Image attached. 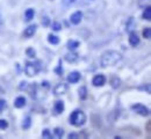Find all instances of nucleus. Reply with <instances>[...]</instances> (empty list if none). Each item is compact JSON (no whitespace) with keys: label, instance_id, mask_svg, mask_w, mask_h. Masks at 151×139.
<instances>
[{"label":"nucleus","instance_id":"nucleus-1","mask_svg":"<svg viewBox=\"0 0 151 139\" xmlns=\"http://www.w3.org/2000/svg\"><path fill=\"white\" fill-rule=\"evenodd\" d=\"M122 59V56L120 52L115 51V50H108L105 51L101 57H100V64L102 67H108V66H114L115 64H117L120 60Z\"/></svg>","mask_w":151,"mask_h":139},{"label":"nucleus","instance_id":"nucleus-2","mask_svg":"<svg viewBox=\"0 0 151 139\" xmlns=\"http://www.w3.org/2000/svg\"><path fill=\"white\" fill-rule=\"evenodd\" d=\"M85 123H86V115L84 114V111L79 109L72 111V114L70 115V124L75 126H83Z\"/></svg>","mask_w":151,"mask_h":139},{"label":"nucleus","instance_id":"nucleus-3","mask_svg":"<svg viewBox=\"0 0 151 139\" xmlns=\"http://www.w3.org/2000/svg\"><path fill=\"white\" fill-rule=\"evenodd\" d=\"M40 71L38 63H27L24 66V72L28 77H34L36 76Z\"/></svg>","mask_w":151,"mask_h":139},{"label":"nucleus","instance_id":"nucleus-4","mask_svg":"<svg viewBox=\"0 0 151 139\" xmlns=\"http://www.w3.org/2000/svg\"><path fill=\"white\" fill-rule=\"evenodd\" d=\"M132 109L136 113V114H138V115H141V116H144V117L149 116V114H150L149 108H148V107H145L144 104H141V103L132 104Z\"/></svg>","mask_w":151,"mask_h":139},{"label":"nucleus","instance_id":"nucleus-5","mask_svg":"<svg viewBox=\"0 0 151 139\" xmlns=\"http://www.w3.org/2000/svg\"><path fill=\"white\" fill-rule=\"evenodd\" d=\"M106 81H107V79L104 74H96L92 79V83H93L94 87H102L106 83Z\"/></svg>","mask_w":151,"mask_h":139},{"label":"nucleus","instance_id":"nucleus-6","mask_svg":"<svg viewBox=\"0 0 151 139\" xmlns=\"http://www.w3.org/2000/svg\"><path fill=\"white\" fill-rule=\"evenodd\" d=\"M66 91H68V85L62 82V83H58V85L55 86V88H54V94H55V95H62V94H65Z\"/></svg>","mask_w":151,"mask_h":139},{"label":"nucleus","instance_id":"nucleus-7","mask_svg":"<svg viewBox=\"0 0 151 139\" xmlns=\"http://www.w3.org/2000/svg\"><path fill=\"white\" fill-rule=\"evenodd\" d=\"M36 29H37V26H36V24H32V26L27 27V28L24 29V31H23L24 37H27V38L33 37V36H34V34L36 33Z\"/></svg>","mask_w":151,"mask_h":139},{"label":"nucleus","instance_id":"nucleus-8","mask_svg":"<svg viewBox=\"0 0 151 139\" xmlns=\"http://www.w3.org/2000/svg\"><path fill=\"white\" fill-rule=\"evenodd\" d=\"M81 20H83V13H81L80 11L75 12V13L71 15V18H70V21H71L72 24H79V23L81 22Z\"/></svg>","mask_w":151,"mask_h":139},{"label":"nucleus","instance_id":"nucleus-9","mask_svg":"<svg viewBox=\"0 0 151 139\" xmlns=\"http://www.w3.org/2000/svg\"><path fill=\"white\" fill-rule=\"evenodd\" d=\"M64 109H65V104H64V101H60V100H58L55 102V105H54V110H55V114L56 115H59V114H62L63 111H64Z\"/></svg>","mask_w":151,"mask_h":139},{"label":"nucleus","instance_id":"nucleus-10","mask_svg":"<svg viewBox=\"0 0 151 139\" xmlns=\"http://www.w3.org/2000/svg\"><path fill=\"white\" fill-rule=\"evenodd\" d=\"M79 80H80V73L77 72V71L71 72V73L68 76V81H69L70 83H77Z\"/></svg>","mask_w":151,"mask_h":139},{"label":"nucleus","instance_id":"nucleus-11","mask_svg":"<svg viewBox=\"0 0 151 139\" xmlns=\"http://www.w3.org/2000/svg\"><path fill=\"white\" fill-rule=\"evenodd\" d=\"M129 44L132 45V46H137L138 44H139V37H138V35L136 34V33H130L129 34Z\"/></svg>","mask_w":151,"mask_h":139},{"label":"nucleus","instance_id":"nucleus-12","mask_svg":"<svg viewBox=\"0 0 151 139\" xmlns=\"http://www.w3.org/2000/svg\"><path fill=\"white\" fill-rule=\"evenodd\" d=\"M65 60L68 63H77L79 60V55L76 52H69L65 55Z\"/></svg>","mask_w":151,"mask_h":139},{"label":"nucleus","instance_id":"nucleus-13","mask_svg":"<svg viewBox=\"0 0 151 139\" xmlns=\"http://www.w3.org/2000/svg\"><path fill=\"white\" fill-rule=\"evenodd\" d=\"M34 15H35V11L33 8H28L26 12H24V20L26 21H30L34 19Z\"/></svg>","mask_w":151,"mask_h":139},{"label":"nucleus","instance_id":"nucleus-14","mask_svg":"<svg viewBox=\"0 0 151 139\" xmlns=\"http://www.w3.org/2000/svg\"><path fill=\"white\" fill-rule=\"evenodd\" d=\"M14 105H15V108H22V107H24L26 105V99L23 96L17 98L15 101H14Z\"/></svg>","mask_w":151,"mask_h":139},{"label":"nucleus","instance_id":"nucleus-15","mask_svg":"<svg viewBox=\"0 0 151 139\" xmlns=\"http://www.w3.org/2000/svg\"><path fill=\"white\" fill-rule=\"evenodd\" d=\"M48 42L52 45H57L59 43V37L56 36V35H52V34H49L48 35Z\"/></svg>","mask_w":151,"mask_h":139},{"label":"nucleus","instance_id":"nucleus-16","mask_svg":"<svg viewBox=\"0 0 151 139\" xmlns=\"http://www.w3.org/2000/svg\"><path fill=\"white\" fill-rule=\"evenodd\" d=\"M66 46H68L69 50H75V49H77V48L79 46V42H78V41H75V40H70L69 42H68Z\"/></svg>","mask_w":151,"mask_h":139},{"label":"nucleus","instance_id":"nucleus-17","mask_svg":"<svg viewBox=\"0 0 151 139\" xmlns=\"http://www.w3.org/2000/svg\"><path fill=\"white\" fill-rule=\"evenodd\" d=\"M143 19L147 21L151 20V8L149 6L144 7V12H143Z\"/></svg>","mask_w":151,"mask_h":139},{"label":"nucleus","instance_id":"nucleus-18","mask_svg":"<svg viewBox=\"0 0 151 139\" xmlns=\"http://www.w3.org/2000/svg\"><path fill=\"white\" fill-rule=\"evenodd\" d=\"M30 125H32V118H30L29 116H27L26 118L23 119V123H22V129H23V130H28V129L30 128Z\"/></svg>","mask_w":151,"mask_h":139},{"label":"nucleus","instance_id":"nucleus-19","mask_svg":"<svg viewBox=\"0 0 151 139\" xmlns=\"http://www.w3.org/2000/svg\"><path fill=\"white\" fill-rule=\"evenodd\" d=\"M111 85H112L113 88H119V87L121 86V80H120V78L113 77V78L111 79Z\"/></svg>","mask_w":151,"mask_h":139},{"label":"nucleus","instance_id":"nucleus-20","mask_svg":"<svg viewBox=\"0 0 151 139\" xmlns=\"http://www.w3.org/2000/svg\"><path fill=\"white\" fill-rule=\"evenodd\" d=\"M79 98L80 100H85L87 98V88L86 87H80L79 88Z\"/></svg>","mask_w":151,"mask_h":139},{"label":"nucleus","instance_id":"nucleus-21","mask_svg":"<svg viewBox=\"0 0 151 139\" xmlns=\"http://www.w3.org/2000/svg\"><path fill=\"white\" fill-rule=\"evenodd\" d=\"M26 53H27V56H28L29 58H35V56H36V51H35L33 48H28V49L26 50Z\"/></svg>","mask_w":151,"mask_h":139},{"label":"nucleus","instance_id":"nucleus-22","mask_svg":"<svg viewBox=\"0 0 151 139\" xmlns=\"http://www.w3.org/2000/svg\"><path fill=\"white\" fill-rule=\"evenodd\" d=\"M143 37L144 38H147V40H149L151 37V29L150 27H147L144 30H143Z\"/></svg>","mask_w":151,"mask_h":139},{"label":"nucleus","instance_id":"nucleus-23","mask_svg":"<svg viewBox=\"0 0 151 139\" xmlns=\"http://www.w3.org/2000/svg\"><path fill=\"white\" fill-rule=\"evenodd\" d=\"M42 137H43V138H47V139H51L52 138V135L50 133V131H49L48 129H44V130L42 131Z\"/></svg>","mask_w":151,"mask_h":139},{"label":"nucleus","instance_id":"nucleus-24","mask_svg":"<svg viewBox=\"0 0 151 139\" xmlns=\"http://www.w3.org/2000/svg\"><path fill=\"white\" fill-rule=\"evenodd\" d=\"M55 136L58 137V138H62L64 136V130L62 128H56L55 129Z\"/></svg>","mask_w":151,"mask_h":139},{"label":"nucleus","instance_id":"nucleus-25","mask_svg":"<svg viewBox=\"0 0 151 139\" xmlns=\"http://www.w3.org/2000/svg\"><path fill=\"white\" fill-rule=\"evenodd\" d=\"M55 73L58 74V76H62V74H63V66H62V61H60V60H59L58 66L55 68Z\"/></svg>","mask_w":151,"mask_h":139},{"label":"nucleus","instance_id":"nucleus-26","mask_svg":"<svg viewBox=\"0 0 151 139\" xmlns=\"http://www.w3.org/2000/svg\"><path fill=\"white\" fill-rule=\"evenodd\" d=\"M8 128V122L6 119H0V130H6Z\"/></svg>","mask_w":151,"mask_h":139},{"label":"nucleus","instance_id":"nucleus-27","mask_svg":"<svg viewBox=\"0 0 151 139\" xmlns=\"http://www.w3.org/2000/svg\"><path fill=\"white\" fill-rule=\"evenodd\" d=\"M51 27H52V30H55V31H58V30H60V28H62V24H60L59 22H54V23L51 24Z\"/></svg>","mask_w":151,"mask_h":139},{"label":"nucleus","instance_id":"nucleus-28","mask_svg":"<svg viewBox=\"0 0 151 139\" xmlns=\"http://www.w3.org/2000/svg\"><path fill=\"white\" fill-rule=\"evenodd\" d=\"M5 108H6V101L2 99H0V114L4 111Z\"/></svg>","mask_w":151,"mask_h":139},{"label":"nucleus","instance_id":"nucleus-29","mask_svg":"<svg viewBox=\"0 0 151 139\" xmlns=\"http://www.w3.org/2000/svg\"><path fill=\"white\" fill-rule=\"evenodd\" d=\"M76 0H62V4L64 6H71L72 4H75Z\"/></svg>","mask_w":151,"mask_h":139},{"label":"nucleus","instance_id":"nucleus-30","mask_svg":"<svg viewBox=\"0 0 151 139\" xmlns=\"http://www.w3.org/2000/svg\"><path fill=\"white\" fill-rule=\"evenodd\" d=\"M29 92H30V95L32 96H35V94H36V85L35 83L30 86V91Z\"/></svg>","mask_w":151,"mask_h":139},{"label":"nucleus","instance_id":"nucleus-31","mask_svg":"<svg viewBox=\"0 0 151 139\" xmlns=\"http://www.w3.org/2000/svg\"><path fill=\"white\" fill-rule=\"evenodd\" d=\"M42 24L44 26V27H47L48 24H49V18H43V20H42Z\"/></svg>","mask_w":151,"mask_h":139},{"label":"nucleus","instance_id":"nucleus-32","mask_svg":"<svg viewBox=\"0 0 151 139\" xmlns=\"http://www.w3.org/2000/svg\"><path fill=\"white\" fill-rule=\"evenodd\" d=\"M27 86H28V83H27L26 81H22V82H21V85H20V89H26V88H27Z\"/></svg>","mask_w":151,"mask_h":139},{"label":"nucleus","instance_id":"nucleus-33","mask_svg":"<svg viewBox=\"0 0 151 139\" xmlns=\"http://www.w3.org/2000/svg\"><path fill=\"white\" fill-rule=\"evenodd\" d=\"M68 137H69V139L78 138V135H77V133H75V132H72V133H70V135H69V136H68Z\"/></svg>","mask_w":151,"mask_h":139},{"label":"nucleus","instance_id":"nucleus-34","mask_svg":"<svg viewBox=\"0 0 151 139\" xmlns=\"http://www.w3.org/2000/svg\"><path fill=\"white\" fill-rule=\"evenodd\" d=\"M42 86H44V87L48 88V87H49V82H48V81H43V82H42Z\"/></svg>","mask_w":151,"mask_h":139}]
</instances>
